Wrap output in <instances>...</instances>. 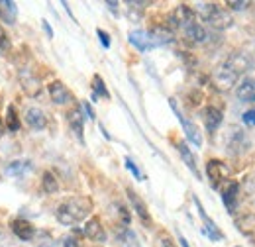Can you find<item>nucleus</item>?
Wrapping results in <instances>:
<instances>
[{
	"instance_id": "obj_14",
	"label": "nucleus",
	"mask_w": 255,
	"mask_h": 247,
	"mask_svg": "<svg viewBox=\"0 0 255 247\" xmlns=\"http://www.w3.org/2000/svg\"><path fill=\"white\" fill-rule=\"evenodd\" d=\"M222 65H226L230 71H234L238 77H242L248 71V67H250V59L246 55H242V53H232Z\"/></svg>"
},
{
	"instance_id": "obj_30",
	"label": "nucleus",
	"mask_w": 255,
	"mask_h": 247,
	"mask_svg": "<svg viewBox=\"0 0 255 247\" xmlns=\"http://www.w3.org/2000/svg\"><path fill=\"white\" fill-rule=\"evenodd\" d=\"M126 167H128V171H131V173H133V177H135L137 181H141V179H143V175L139 173L137 165H135V163H133V161H131L129 157H126Z\"/></svg>"
},
{
	"instance_id": "obj_18",
	"label": "nucleus",
	"mask_w": 255,
	"mask_h": 247,
	"mask_svg": "<svg viewBox=\"0 0 255 247\" xmlns=\"http://www.w3.org/2000/svg\"><path fill=\"white\" fill-rule=\"evenodd\" d=\"M175 147H177V151L181 155V159L185 161V165L191 169L192 175H194L196 179H200V171H198V167H196V159H194V155H192L191 149L187 147V143H185V141H177Z\"/></svg>"
},
{
	"instance_id": "obj_32",
	"label": "nucleus",
	"mask_w": 255,
	"mask_h": 247,
	"mask_svg": "<svg viewBox=\"0 0 255 247\" xmlns=\"http://www.w3.org/2000/svg\"><path fill=\"white\" fill-rule=\"evenodd\" d=\"M96 35H98V39H100V43H102V47H110V35L106 33L104 30H96Z\"/></svg>"
},
{
	"instance_id": "obj_15",
	"label": "nucleus",
	"mask_w": 255,
	"mask_h": 247,
	"mask_svg": "<svg viewBox=\"0 0 255 247\" xmlns=\"http://www.w3.org/2000/svg\"><path fill=\"white\" fill-rule=\"evenodd\" d=\"M202 118H204V125H206L208 131H216V129L222 125V120H224L222 110H218V108H214V106L204 108Z\"/></svg>"
},
{
	"instance_id": "obj_5",
	"label": "nucleus",
	"mask_w": 255,
	"mask_h": 247,
	"mask_svg": "<svg viewBox=\"0 0 255 247\" xmlns=\"http://www.w3.org/2000/svg\"><path fill=\"white\" fill-rule=\"evenodd\" d=\"M128 39H129V43H131L137 51H149V49H155V47H157V43H155V39L151 37V33L145 30H131L129 35H128Z\"/></svg>"
},
{
	"instance_id": "obj_12",
	"label": "nucleus",
	"mask_w": 255,
	"mask_h": 247,
	"mask_svg": "<svg viewBox=\"0 0 255 247\" xmlns=\"http://www.w3.org/2000/svg\"><path fill=\"white\" fill-rule=\"evenodd\" d=\"M26 124L35 129V131H39V129H45V125H47V116H45V112L41 110V108H28V112H26Z\"/></svg>"
},
{
	"instance_id": "obj_35",
	"label": "nucleus",
	"mask_w": 255,
	"mask_h": 247,
	"mask_svg": "<svg viewBox=\"0 0 255 247\" xmlns=\"http://www.w3.org/2000/svg\"><path fill=\"white\" fill-rule=\"evenodd\" d=\"M118 210H120V218L124 220V224H129V212H128V208L124 206V204H118Z\"/></svg>"
},
{
	"instance_id": "obj_20",
	"label": "nucleus",
	"mask_w": 255,
	"mask_h": 247,
	"mask_svg": "<svg viewBox=\"0 0 255 247\" xmlns=\"http://www.w3.org/2000/svg\"><path fill=\"white\" fill-rule=\"evenodd\" d=\"M185 35L191 39L192 43H204L206 39H208V33H206V30L198 24V22H194V24H191L189 28H185Z\"/></svg>"
},
{
	"instance_id": "obj_29",
	"label": "nucleus",
	"mask_w": 255,
	"mask_h": 247,
	"mask_svg": "<svg viewBox=\"0 0 255 247\" xmlns=\"http://www.w3.org/2000/svg\"><path fill=\"white\" fill-rule=\"evenodd\" d=\"M226 6L232 8V10H236V12H242V10H246L250 6V2H244V0H228Z\"/></svg>"
},
{
	"instance_id": "obj_11",
	"label": "nucleus",
	"mask_w": 255,
	"mask_h": 247,
	"mask_svg": "<svg viewBox=\"0 0 255 247\" xmlns=\"http://www.w3.org/2000/svg\"><path fill=\"white\" fill-rule=\"evenodd\" d=\"M238 190H240V185L236 181H228L226 186L222 188V202L224 206L234 214L236 210V202H238Z\"/></svg>"
},
{
	"instance_id": "obj_4",
	"label": "nucleus",
	"mask_w": 255,
	"mask_h": 247,
	"mask_svg": "<svg viewBox=\"0 0 255 247\" xmlns=\"http://www.w3.org/2000/svg\"><path fill=\"white\" fill-rule=\"evenodd\" d=\"M171 22H173V28H189L191 24L196 22V16H194V10L187 4H179L175 8V12L171 14Z\"/></svg>"
},
{
	"instance_id": "obj_1",
	"label": "nucleus",
	"mask_w": 255,
	"mask_h": 247,
	"mask_svg": "<svg viewBox=\"0 0 255 247\" xmlns=\"http://www.w3.org/2000/svg\"><path fill=\"white\" fill-rule=\"evenodd\" d=\"M91 210H93V200L89 196H75L57 206L55 216H57V222L63 226H75L89 216Z\"/></svg>"
},
{
	"instance_id": "obj_33",
	"label": "nucleus",
	"mask_w": 255,
	"mask_h": 247,
	"mask_svg": "<svg viewBox=\"0 0 255 247\" xmlns=\"http://www.w3.org/2000/svg\"><path fill=\"white\" fill-rule=\"evenodd\" d=\"M157 240H159L161 247H177L175 244H173V240H171L167 234H159V238H157Z\"/></svg>"
},
{
	"instance_id": "obj_31",
	"label": "nucleus",
	"mask_w": 255,
	"mask_h": 247,
	"mask_svg": "<svg viewBox=\"0 0 255 247\" xmlns=\"http://www.w3.org/2000/svg\"><path fill=\"white\" fill-rule=\"evenodd\" d=\"M244 124L248 125V127H255V110H248V112H244Z\"/></svg>"
},
{
	"instance_id": "obj_13",
	"label": "nucleus",
	"mask_w": 255,
	"mask_h": 247,
	"mask_svg": "<svg viewBox=\"0 0 255 247\" xmlns=\"http://www.w3.org/2000/svg\"><path fill=\"white\" fill-rule=\"evenodd\" d=\"M12 232L20 240H24V242H30V240L35 238V228H33L28 220H24V218H18V220L12 222Z\"/></svg>"
},
{
	"instance_id": "obj_40",
	"label": "nucleus",
	"mask_w": 255,
	"mask_h": 247,
	"mask_svg": "<svg viewBox=\"0 0 255 247\" xmlns=\"http://www.w3.org/2000/svg\"><path fill=\"white\" fill-rule=\"evenodd\" d=\"M2 133H4V122L0 120V137H2Z\"/></svg>"
},
{
	"instance_id": "obj_24",
	"label": "nucleus",
	"mask_w": 255,
	"mask_h": 247,
	"mask_svg": "<svg viewBox=\"0 0 255 247\" xmlns=\"http://www.w3.org/2000/svg\"><path fill=\"white\" fill-rule=\"evenodd\" d=\"M93 89H95V96H102V98H110V93H108V89H106V85H104V81H102V77L100 75H95L93 77Z\"/></svg>"
},
{
	"instance_id": "obj_37",
	"label": "nucleus",
	"mask_w": 255,
	"mask_h": 247,
	"mask_svg": "<svg viewBox=\"0 0 255 247\" xmlns=\"http://www.w3.org/2000/svg\"><path fill=\"white\" fill-rule=\"evenodd\" d=\"M106 8H108L114 16H118V2H106Z\"/></svg>"
},
{
	"instance_id": "obj_22",
	"label": "nucleus",
	"mask_w": 255,
	"mask_h": 247,
	"mask_svg": "<svg viewBox=\"0 0 255 247\" xmlns=\"http://www.w3.org/2000/svg\"><path fill=\"white\" fill-rule=\"evenodd\" d=\"M41 188H43L47 194H53V192H57V188H59V183H57V177H55L51 171H45V173H43Z\"/></svg>"
},
{
	"instance_id": "obj_7",
	"label": "nucleus",
	"mask_w": 255,
	"mask_h": 247,
	"mask_svg": "<svg viewBox=\"0 0 255 247\" xmlns=\"http://www.w3.org/2000/svg\"><path fill=\"white\" fill-rule=\"evenodd\" d=\"M206 175L210 179L212 188H218L226 181V177H228V167L224 165L222 161H218V159H210L206 163Z\"/></svg>"
},
{
	"instance_id": "obj_39",
	"label": "nucleus",
	"mask_w": 255,
	"mask_h": 247,
	"mask_svg": "<svg viewBox=\"0 0 255 247\" xmlns=\"http://www.w3.org/2000/svg\"><path fill=\"white\" fill-rule=\"evenodd\" d=\"M43 30L47 31V35H49V37H53V31H51V28H49V24H47V22H43Z\"/></svg>"
},
{
	"instance_id": "obj_25",
	"label": "nucleus",
	"mask_w": 255,
	"mask_h": 247,
	"mask_svg": "<svg viewBox=\"0 0 255 247\" xmlns=\"http://www.w3.org/2000/svg\"><path fill=\"white\" fill-rule=\"evenodd\" d=\"M22 85H24V91L30 94V96H37V94H39V91H41V87H39L37 79H33V77L22 79Z\"/></svg>"
},
{
	"instance_id": "obj_21",
	"label": "nucleus",
	"mask_w": 255,
	"mask_h": 247,
	"mask_svg": "<svg viewBox=\"0 0 255 247\" xmlns=\"http://www.w3.org/2000/svg\"><path fill=\"white\" fill-rule=\"evenodd\" d=\"M30 169H32V161L30 159H18V161H12L6 167V173L12 175V177H20V175L28 173Z\"/></svg>"
},
{
	"instance_id": "obj_38",
	"label": "nucleus",
	"mask_w": 255,
	"mask_h": 247,
	"mask_svg": "<svg viewBox=\"0 0 255 247\" xmlns=\"http://www.w3.org/2000/svg\"><path fill=\"white\" fill-rule=\"evenodd\" d=\"M179 244H181V247H191L189 246V242L185 240V236H181V234H179Z\"/></svg>"
},
{
	"instance_id": "obj_34",
	"label": "nucleus",
	"mask_w": 255,
	"mask_h": 247,
	"mask_svg": "<svg viewBox=\"0 0 255 247\" xmlns=\"http://www.w3.org/2000/svg\"><path fill=\"white\" fill-rule=\"evenodd\" d=\"M63 247H81V242L75 236H67L63 240Z\"/></svg>"
},
{
	"instance_id": "obj_3",
	"label": "nucleus",
	"mask_w": 255,
	"mask_h": 247,
	"mask_svg": "<svg viewBox=\"0 0 255 247\" xmlns=\"http://www.w3.org/2000/svg\"><path fill=\"white\" fill-rule=\"evenodd\" d=\"M169 104H171V110L175 112V116L179 118V124L183 125V131H185L187 139L191 141L194 147H202V133H200V129H198L191 120H187V118L183 116V112L179 110V106H177V102H175L173 98H169Z\"/></svg>"
},
{
	"instance_id": "obj_19",
	"label": "nucleus",
	"mask_w": 255,
	"mask_h": 247,
	"mask_svg": "<svg viewBox=\"0 0 255 247\" xmlns=\"http://www.w3.org/2000/svg\"><path fill=\"white\" fill-rule=\"evenodd\" d=\"M236 96L242 102H255V79H244L236 89Z\"/></svg>"
},
{
	"instance_id": "obj_26",
	"label": "nucleus",
	"mask_w": 255,
	"mask_h": 247,
	"mask_svg": "<svg viewBox=\"0 0 255 247\" xmlns=\"http://www.w3.org/2000/svg\"><path fill=\"white\" fill-rule=\"evenodd\" d=\"M120 240L126 244V247H141L139 246L137 236H135L131 230H124V234H120Z\"/></svg>"
},
{
	"instance_id": "obj_28",
	"label": "nucleus",
	"mask_w": 255,
	"mask_h": 247,
	"mask_svg": "<svg viewBox=\"0 0 255 247\" xmlns=\"http://www.w3.org/2000/svg\"><path fill=\"white\" fill-rule=\"evenodd\" d=\"M10 47H12V43H10V37H8L6 30L0 26V55H6V53L10 51Z\"/></svg>"
},
{
	"instance_id": "obj_23",
	"label": "nucleus",
	"mask_w": 255,
	"mask_h": 247,
	"mask_svg": "<svg viewBox=\"0 0 255 247\" xmlns=\"http://www.w3.org/2000/svg\"><path fill=\"white\" fill-rule=\"evenodd\" d=\"M6 125L10 131H18L20 129V118H18V112L14 106H8V112H6Z\"/></svg>"
},
{
	"instance_id": "obj_8",
	"label": "nucleus",
	"mask_w": 255,
	"mask_h": 247,
	"mask_svg": "<svg viewBox=\"0 0 255 247\" xmlns=\"http://www.w3.org/2000/svg\"><path fill=\"white\" fill-rule=\"evenodd\" d=\"M83 234H85L89 240L96 242V244H104V242H106V232H104V228H102V222L96 216H93L85 224Z\"/></svg>"
},
{
	"instance_id": "obj_2",
	"label": "nucleus",
	"mask_w": 255,
	"mask_h": 247,
	"mask_svg": "<svg viewBox=\"0 0 255 247\" xmlns=\"http://www.w3.org/2000/svg\"><path fill=\"white\" fill-rule=\"evenodd\" d=\"M194 10V16H198L202 22L210 24L214 30H230L234 26V18L230 16V12H226L218 4L212 2H198Z\"/></svg>"
},
{
	"instance_id": "obj_27",
	"label": "nucleus",
	"mask_w": 255,
	"mask_h": 247,
	"mask_svg": "<svg viewBox=\"0 0 255 247\" xmlns=\"http://www.w3.org/2000/svg\"><path fill=\"white\" fill-rule=\"evenodd\" d=\"M53 246H55V240H53V236L49 232H39L37 234V244H35V247H53Z\"/></svg>"
},
{
	"instance_id": "obj_9",
	"label": "nucleus",
	"mask_w": 255,
	"mask_h": 247,
	"mask_svg": "<svg viewBox=\"0 0 255 247\" xmlns=\"http://www.w3.org/2000/svg\"><path fill=\"white\" fill-rule=\"evenodd\" d=\"M128 192V198H129V202H131V206H133V210H135V214L139 216V220L143 222V224H151V216H149V208H147V204L139 198V194L133 190V188H126Z\"/></svg>"
},
{
	"instance_id": "obj_10",
	"label": "nucleus",
	"mask_w": 255,
	"mask_h": 247,
	"mask_svg": "<svg viewBox=\"0 0 255 247\" xmlns=\"http://www.w3.org/2000/svg\"><path fill=\"white\" fill-rule=\"evenodd\" d=\"M47 89H49V96H51V100H53L55 104H59V106L69 104V102L73 100L71 91L65 87V83H61V81H53Z\"/></svg>"
},
{
	"instance_id": "obj_17",
	"label": "nucleus",
	"mask_w": 255,
	"mask_h": 247,
	"mask_svg": "<svg viewBox=\"0 0 255 247\" xmlns=\"http://www.w3.org/2000/svg\"><path fill=\"white\" fill-rule=\"evenodd\" d=\"M0 20L8 26L16 24L18 20V6L12 0H0Z\"/></svg>"
},
{
	"instance_id": "obj_36",
	"label": "nucleus",
	"mask_w": 255,
	"mask_h": 247,
	"mask_svg": "<svg viewBox=\"0 0 255 247\" xmlns=\"http://www.w3.org/2000/svg\"><path fill=\"white\" fill-rule=\"evenodd\" d=\"M83 110L87 112V116H89L91 120H95V110H93V106H91V102H87V100H83Z\"/></svg>"
},
{
	"instance_id": "obj_16",
	"label": "nucleus",
	"mask_w": 255,
	"mask_h": 247,
	"mask_svg": "<svg viewBox=\"0 0 255 247\" xmlns=\"http://www.w3.org/2000/svg\"><path fill=\"white\" fill-rule=\"evenodd\" d=\"M67 120H69L71 131L77 135V139H79L81 143H85V137H83V124H85V118H83L81 110H79V108H73V110L67 114Z\"/></svg>"
},
{
	"instance_id": "obj_6",
	"label": "nucleus",
	"mask_w": 255,
	"mask_h": 247,
	"mask_svg": "<svg viewBox=\"0 0 255 247\" xmlns=\"http://www.w3.org/2000/svg\"><path fill=\"white\" fill-rule=\"evenodd\" d=\"M194 204H196V208H198V216H200V220L204 222V228H202V234L204 236H208L212 242H218V240H222L224 234L218 230V226L214 224V220L206 214V210L202 208V204H200V200L194 196Z\"/></svg>"
}]
</instances>
